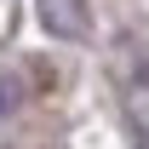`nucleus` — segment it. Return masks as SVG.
I'll return each instance as SVG.
<instances>
[{"instance_id": "obj_1", "label": "nucleus", "mask_w": 149, "mask_h": 149, "mask_svg": "<svg viewBox=\"0 0 149 149\" xmlns=\"http://www.w3.org/2000/svg\"><path fill=\"white\" fill-rule=\"evenodd\" d=\"M17 109V86H12V80H0V115H12Z\"/></svg>"}]
</instances>
